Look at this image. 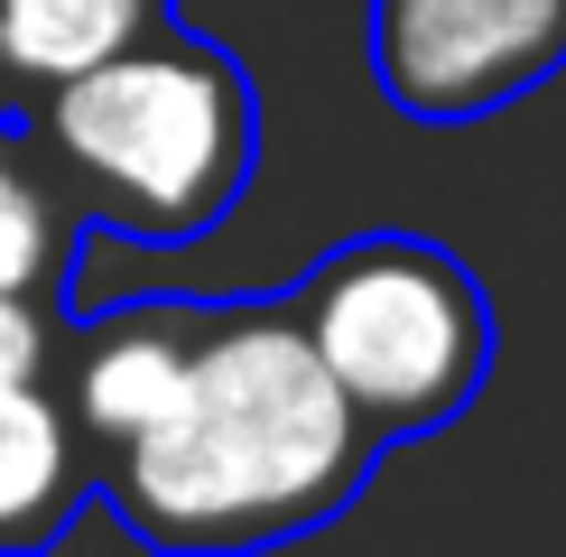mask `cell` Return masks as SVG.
<instances>
[{"instance_id": "cell-1", "label": "cell", "mask_w": 566, "mask_h": 557, "mask_svg": "<svg viewBox=\"0 0 566 557\" xmlns=\"http://www.w3.org/2000/svg\"><path fill=\"white\" fill-rule=\"evenodd\" d=\"M381 437L306 354L289 297H196L158 409L93 464V502L149 548L232 557L363 502Z\"/></svg>"}, {"instance_id": "cell-2", "label": "cell", "mask_w": 566, "mask_h": 557, "mask_svg": "<svg viewBox=\"0 0 566 557\" xmlns=\"http://www.w3.org/2000/svg\"><path fill=\"white\" fill-rule=\"evenodd\" d=\"M19 122L75 186L93 232H122L149 251L205 242L261 168V93L223 38L186 29V19L84 65Z\"/></svg>"}, {"instance_id": "cell-3", "label": "cell", "mask_w": 566, "mask_h": 557, "mask_svg": "<svg viewBox=\"0 0 566 557\" xmlns=\"http://www.w3.org/2000/svg\"><path fill=\"white\" fill-rule=\"evenodd\" d=\"M289 316L381 446L455 428L492 381V297L428 232H353L289 288Z\"/></svg>"}, {"instance_id": "cell-4", "label": "cell", "mask_w": 566, "mask_h": 557, "mask_svg": "<svg viewBox=\"0 0 566 557\" xmlns=\"http://www.w3.org/2000/svg\"><path fill=\"white\" fill-rule=\"evenodd\" d=\"M566 75V0H371V84L399 122L464 130Z\"/></svg>"}, {"instance_id": "cell-5", "label": "cell", "mask_w": 566, "mask_h": 557, "mask_svg": "<svg viewBox=\"0 0 566 557\" xmlns=\"http://www.w3.org/2000/svg\"><path fill=\"white\" fill-rule=\"evenodd\" d=\"M65 316L38 297H0V557L56 548L93 502V464L65 409Z\"/></svg>"}, {"instance_id": "cell-6", "label": "cell", "mask_w": 566, "mask_h": 557, "mask_svg": "<svg viewBox=\"0 0 566 557\" xmlns=\"http://www.w3.org/2000/svg\"><path fill=\"white\" fill-rule=\"evenodd\" d=\"M84 204L38 149L29 122H0V297L75 307V251H84Z\"/></svg>"}, {"instance_id": "cell-7", "label": "cell", "mask_w": 566, "mask_h": 557, "mask_svg": "<svg viewBox=\"0 0 566 557\" xmlns=\"http://www.w3.org/2000/svg\"><path fill=\"white\" fill-rule=\"evenodd\" d=\"M168 19H177V0H0V75L29 112L56 84H75L84 65L168 29Z\"/></svg>"}, {"instance_id": "cell-8", "label": "cell", "mask_w": 566, "mask_h": 557, "mask_svg": "<svg viewBox=\"0 0 566 557\" xmlns=\"http://www.w3.org/2000/svg\"><path fill=\"white\" fill-rule=\"evenodd\" d=\"M0 122H19V93H10V75H0Z\"/></svg>"}]
</instances>
